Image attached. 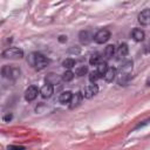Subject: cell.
<instances>
[{
	"instance_id": "3",
	"label": "cell",
	"mask_w": 150,
	"mask_h": 150,
	"mask_svg": "<svg viewBox=\"0 0 150 150\" xmlns=\"http://www.w3.org/2000/svg\"><path fill=\"white\" fill-rule=\"evenodd\" d=\"M1 74L4 77L9 79V80H15L20 75V69L12 66V64H6L1 69Z\"/></svg>"
},
{
	"instance_id": "18",
	"label": "cell",
	"mask_w": 150,
	"mask_h": 150,
	"mask_svg": "<svg viewBox=\"0 0 150 150\" xmlns=\"http://www.w3.org/2000/svg\"><path fill=\"white\" fill-rule=\"evenodd\" d=\"M108 64H107V62H101L100 64H97V73L101 75V76H103L104 74H105V71L108 70Z\"/></svg>"
},
{
	"instance_id": "23",
	"label": "cell",
	"mask_w": 150,
	"mask_h": 150,
	"mask_svg": "<svg viewBox=\"0 0 150 150\" xmlns=\"http://www.w3.org/2000/svg\"><path fill=\"white\" fill-rule=\"evenodd\" d=\"M87 73H88L87 66H81V67H79V68L76 69V75H77V76H83V75H86Z\"/></svg>"
},
{
	"instance_id": "25",
	"label": "cell",
	"mask_w": 150,
	"mask_h": 150,
	"mask_svg": "<svg viewBox=\"0 0 150 150\" xmlns=\"http://www.w3.org/2000/svg\"><path fill=\"white\" fill-rule=\"evenodd\" d=\"M66 40H67V36H63V35H61V36L59 38V41H60V42H64Z\"/></svg>"
},
{
	"instance_id": "27",
	"label": "cell",
	"mask_w": 150,
	"mask_h": 150,
	"mask_svg": "<svg viewBox=\"0 0 150 150\" xmlns=\"http://www.w3.org/2000/svg\"><path fill=\"white\" fill-rule=\"evenodd\" d=\"M146 86H150V77L146 80Z\"/></svg>"
},
{
	"instance_id": "6",
	"label": "cell",
	"mask_w": 150,
	"mask_h": 150,
	"mask_svg": "<svg viewBox=\"0 0 150 150\" xmlns=\"http://www.w3.org/2000/svg\"><path fill=\"white\" fill-rule=\"evenodd\" d=\"M138 22L143 26L150 25V8H145L138 14Z\"/></svg>"
},
{
	"instance_id": "13",
	"label": "cell",
	"mask_w": 150,
	"mask_h": 150,
	"mask_svg": "<svg viewBox=\"0 0 150 150\" xmlns=\"http://www.w3.org/2000/svg\"><path fill=\"white\" fill-rule=\"evenodd\" d=\"M131 36H132V39H134L135 41L141 42V41H143L144 38H145V33H144L141 28H135V29L132 30V33H131Z\"/></svg>"
},
{
	"instance_id": "26",
	"label": "cell",
	"mask_w": 150,
	"mask_h": 150,
	"mask_svg": "<svg viewBox=\"0 0 150 150\" xmlns=\"http://www.w3.org/2000/svg\"><path fill=\"white\" fill-rule=\"evenodd\" d=\"M11 118H12V115H11V114H9V115H7V116H5V117H4V120H5V121H7V120H11Z\"/></svg>"
},
{
	"instance_id": "11",
	"label": "cell",
	"mask_w": 150,
	"mask_h": 150,
	"mask_svg": "<svg viewBox=\"0 0 150 150\" xmlns=\"http://www.w3.org/2000/svg\"><path fill=\"white\" fill-rule=\"evenodd\" d=\"M79 39H80V42H81V43L87 45V43H89L91 40H94V35H91L90 32H88V30H82V32H80V34H79Z\"/></svg>"
},
{
	"instance_id": "2",
	"label": "cell",
	"mask_w": 150,
	"mask_h": 150,
	"mask_svg": "<svg viewBox=\"0 0 150 150\" xmlns=\"http://www.w3.org/2000/svg\"><path fill=\"white\" fill-rule=\"evenodd\" d=\"M132 70V61H127L121 66V73L118 75V84H124L130 80V74Z\"/></svg>"
},
{
	"instance_id": "16",
	"label": "cell",
	"mask_w": 150,
	"mask_h": 150,
	"mask_svg": "<svg viewBox=\"0 0 150 150\" xmlns=\"http://www.w3.org/2000/svg\"><path fill=\"white\" fill-rule=\"evenodd\" d=\"M128 53H129L128 45H127V43H121L120 47H118V49H117V55H118L120 57H124V56L128 55Z\"/></svg>"
},
{
	"instance_id": "1",
	"label": "cell",
	"mask_w": 150,
	"mask_h": 150,
	"mask_svg": "<svg viewBox=\"0 0 150 150\" xmlns=\"http://www.w3.org/2000/svg\"><path fill=\"white\" fill-rule=\"evenodd\" d=\"M27 62L33 68H35L36 70H42V69H45L49 64L50 61H49V59L47 56H45L41 53H30L28 55Z\"/></svg>"
},
{
	"instance_id": "4",
	"label": "cell",
	"mask_w": 150,
	"mask_h": 150,
	"mask_svg": "<svg viewBox=\"0 0 150 150\" xmlns=\"http://www.w3.org/2000/svg\"><path fill=\"white\" fill-rule=\"evenodd\" d=\"M23 56V52L16 47H11L7 48L2 52V57L4 59H11V60H19Z\"/></svg>"
},
{
	"instance_id": "10",
	"label": "cell",
	"mask_w": 150,
	"mask_h": 150,
	"mask_svg": "<svg viewBox=\"0 0 150 150\" xmlns=\"http://www.w3.org/2000/svg\"><path fill=\"white\" fill-rule=\"evenodd\" d=\"M84 98V96H83V94L82 93H80V91H77V93H75L74 95H73V97H71V100H70V103H69V108L70 109H74L75 107H77L81 102H82V100Z\"/></svg>"
},
{
	"instance_id": "17",
	"label": "cell",
	"mask_w": 150,
	"mask_h": 150,
	"mask_svg": "<svg viewBox=\"0 0 150 150\" xmlns=\"http://www.w3.org/2000/svg\"><path fill=\"white\" fill-rule=\"evenodd\" d=\"M102 57H101V55L98 54V53H95V54H93L91 56H90V59H89V63L93 66H97V64H100L102 61Z\"/></svg>"
},
{
	"instance_id": "7",
	"label": "cell",
	"mask_w": 150,
	"mask_h": 150,
	"mask_svg": "<svg viewBox=\"0 0 150 150\" xmlns=\"http://www.w3.org/2000/svg\"><path fill=\"white\" fill-rule=\"evenodd\" d=\"M97 93H98V87H97V84L93 83V84L87 86V87L84 88V90H83L82 94H83V96H84L86 98H91V97L95 96Z\"/></svg>"
},
{
	"instance_id": "20",
	"label": "cell",
	"mask_w": 150,
	"mask_h": 150,
	"mask_svg": "<svg viewBox=\"0 0 150 150\" xmlns=\"http://www.w3.org/2000/svg\"><path fill=\"white\" fill-rule=\"evenodd\" d=\"M102 76L97 73V70H93V71H90L89 73V81L91 82V83H95L98 79H101Z\"/></svg>"
},
{
	"instance_id": "22",
	"label": "cell",
	"mask_w": 150,
	"mask_h": 150,
	"mask_svg": "<svg viewBox=\"0 0 150 150\" xmlns=\"http://www.w3.org/2000/svg\"><path fill=\"white\" fill-rule=\"evenodd\" d=\"M46 80H47V83H50V84H55V83H57V82L60 81V79H59L55 74H49V75L46 77Z\"/></svg>"
},
{
	"instance_id": "21",
	"label": "cell",
	"mask_w": 150,
	"mask_h": 150,
	"mask_svg": "<svg viewBox=\"0 0 150 150\" xmlns=\"http://www.w3.org/2000/svg\"><path fill=\"white\" fill-rule=\"evenodd\" d=\"M62 66H63L64 68H67V69H70V68H73V67L75 66V60H73V59L68 57V59L63 60V62H62Z\"/></svg>"
},
{
	"instance_id": "24",
	"label": "cell",
	"mask_w": 150,
	"mask_h": 150,
	"mask_svg": "<svg viewBox=\"0 0 150 150\" xmlns=\"http://www.w3.org/2000/svg\"><path fill=\"white\" fill-rule=\"evenodd\" d=\"M8 150H25V148L19 146V145H11V146H8Z\"/></svg>"
},
{
	"instance_id": "8",
	"label": "cell",
	"mask_w": 150,
	"mask_h": 150,
	"mask_svg": "<svg viewBox=\"0 0 150 150\" xmlns=\"http://www.w3.org/2000/svg\"><path fill=\"white\" fill-rule=\"evenodd\" d=\"M38 94H39V89L35 87V86H30V87H28L27 89H26V91H25V98H26V101H34L35 98H36V96H38Z\"/></svg>"
},
{
	"instance_id": "5",
	"label": "cell",
	"mask_w": 150,
	"mask_h": 150,
	"mask_svg": "<svg viewBox=\"0 0 150 150\" xmlns=\"http://www.w3.org/2000/svg\"><path fill=\"white\" fill-rule=\"evenodd\" d=\"M110 32L108 30V29H105V28H103V29H100V30H97L96 33H95V35H94V41L96 42V43H104V42H107L109 39H110Z\"/></svg>"
},
{
	"instance_id": "15",
	"label": "cell",
	"mask_w": 150,
	"mask_h": 150,
	"mask_svg": "<svg viewBox=\"0 0 150 150\" xmlns=\"http://www.w3.org/2000/svg\"><path fill=\"white\" fill-rule=\"evenodd\" d=\"M115 52H116L115 46H114V45H108V46L104 48V52H103L104 57H105V59H110V57H112L114 54H115Z\"/></svg>"
},
{
	"instance_id": "12",
	"label": "cell",
	"mask_w": 150,
	"mask_h": 150,
	"mask_svg": "<svg viewBox=\"0 0 150 150\" xmlns=\"http://www.w3.org/2000/svg\"><path fill=\"white\" fill-rule=\"evenodd\" d=\"M116 75H117V70H116V68L110 67V68H108V70H107L105 74L103 75V79H104L107 82H112V80L116 77Z\"/></svg>"
},
{
	"instance_id": "19",
	"label": "cell",
	"mask_w": 150,
	"mask_h": 150,
	"mask_svg": "<svg viewBox=\"0 0 150 150\" xmlns=\"http://www.w3.org/2000/svg\"><path fill=\"white\" fill-rule=\"evenodd\" d=\"M74 76H75V74L71 70H67V71H64L62 74V80L66 81V82H69V81H71L74 79Z\"/></svg>"
},
{
	"instance_id": "14",
	"label": "cell",
	"mask_w": 150,
	"mask_h": 150,
	"mask_svg": "<svg viewBox=\"0 0 150 150\" xmlns=\"http://www.w3.org/2000/svg\"><path fill=\"white\" fill-rule=\"evenodd\" d=\"M71 97H73L71 91H68V90H67V91H63V93H61V94H60V96H59V102H60V103H62V104L70 103Z\"/></svg>"
},
{
	"instance_id": "9",
	"label": "cell",
	"mask_w": 150,
	"mask_h": 150,
	"mask_svg": "<svg viewBox=\"0 0 150 150\" xmlns=\"http://www.w3.org/2000/svg\"><path fill=\"white\" fill-rule=\"evenodd\" d=\"M53 93H54V87H53V84H50V83H46V84L40 89V94H41V96H42L43 98L50 97V96L53 95Z\"/></svg>"
}]
</instances>
